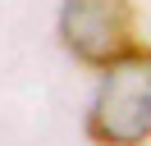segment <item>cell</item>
Wrapping results in <instances>:
<instances>
[{"mask_svg":"<svg viewBox=\"0 0 151 146\" xmlns=\"http://www.w3.org/2000/svg\"><path fill=\"white\" fill-rule=\"evenodd\" d=\"M87 137L96 146H147L151 142V46H133L105 69L87 110Z\"/></svg>","mask_w":151,"mask_h":146,"instance_id":"cell-1","label":"cell"},{"mask_svg":"<svg viewBox=\"0 0 151 146\" xmlns=\"http://www.w3.org/2000/svg\"><path fill=\"white\" fill-rule=\"evenodd\" d=\"M137 14L133 0H64L60 9V41L73 59L92 69H110L114 59L133 50Z\"/></svg>","mask_w":151,"mask_h":146,"instance_id":"cell-2","label":"cell"}]
</instances>
